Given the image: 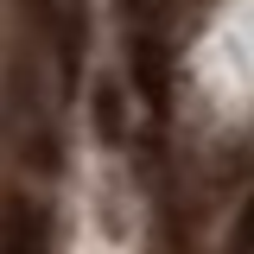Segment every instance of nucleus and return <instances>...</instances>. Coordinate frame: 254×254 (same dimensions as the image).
Returning a JSON list of instances; mask_svg holds the SVG:
<instances>
[{"mask_svg":"<svg viewBox=\"0 0 254 254\" xmlns=\"http://www.w3.org/2000/svg\"><path fill=\"white\" fill-rule=\"evenodd\" d=\"M0 248L6 254H45V216L32 203H13L6 210V229H0Z\"/></svg>","mask_w":254,"mask_h":254,"instance_id":"nucleus-1","label":"nucleus"}]
</instances>
